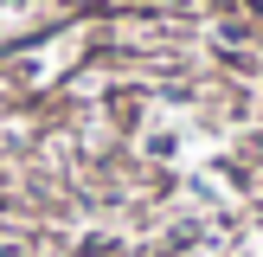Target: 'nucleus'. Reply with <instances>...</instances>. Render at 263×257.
<instances>
[]
</instances>
